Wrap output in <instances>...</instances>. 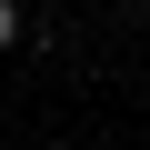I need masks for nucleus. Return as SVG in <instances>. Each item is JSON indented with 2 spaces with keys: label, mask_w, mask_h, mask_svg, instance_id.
Listing matches in <instances>:
<instances>
[{
  "label": "nucleus",
  "mask_w": 150,
  "mask_h": 150,
  "mask_svg": "<svg viewBox=\"0 0 150 150\" xmlns=\"http://www.w3.org/2000/svg\"><path fill=\"white\" fill-rule=\"evenodd\" d=\"M20 30H30V20H20V0H0V50H10Z\"/></svg>",
  "instance_id": "1"
}]
</instances>
